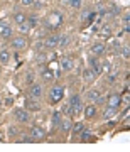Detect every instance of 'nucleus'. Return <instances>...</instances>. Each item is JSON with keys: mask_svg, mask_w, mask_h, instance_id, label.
Wrapping results in <instances>:
<instances>
[{"mask_svg": "<svg viewBox=\"0 0 130 152\" xmlns=\"http://www.w3.org/2000/svg\"><path fill=\"white\" fill-rule=\"evenodd\" d=\"M12 48L15 51H20V49H26L27 48V39L26 37H15L12 41Z\"/></svg>", "mask_w": 130, "mask_h": 152, "instance_id": "nucleus-5", "label": "nucleus"}, {"mask_svg": "<svg viewBox=\"0 0 130 152\" xmlns=\"http://www.w3.org/2000/svg\"><path fill=\"white\" fill-rule=\"evenodd\" d=\"M27 24H29V27H31V29H34V27H36V26H37V17H29V19H27Z\"/></svg>", "mask_w": 130, "mask_h": 152, "instance_id": "nucleus-24", "label": "nucleus"}, {"mask_svg": "<svg viewBox=\"0 0 130 152\" xmlns=\"http://www.w3.org/2000/svg\"><path fill=\"white\" fill-rule=\"evenodd\" d=\"M59 124H61V115L56 112V113L53 115V125L56 127V125H59Z\"/></svg>", "mask_w": 130, "mask_h": 152, "instance_id": "nucleus-27", "label": "nucleus"}, {"mask_svg": "<svg viewBox=\"0 0 130 152\" xmlns=\"http://www.w3.org/2000/svg\"><path fill=\"white\" fill-rule=\"evenodd\" d=\"M0 36L4 39H9V37H12V27L10 26H0Z\"/></svg>", "mask_w": 130, "mask_h": 152, "instance_id": "nucleus-14", "label": "nucleus"}, {"mask_svg": "<svg viewBox=\"0 0 130 152\" xmlns=\"http://www.w3.org/2000/svg\"><path fill=\"white\" fill-rule=\"evenodd\" d=\"M61 129H63V132H69L71 130V120L69 118H66L61 122Z\"/></svg>", "mask_w": 130, "mask_h": 152, "instance_id": "nucleus-22", "label": "nucleus"}, {"mask_svg": "<svg viewBox=\"0 0 130 152\" xmlns=\"http://www.w3.org/2000/svg\"><path fill=\"white\" fill-rule=\"evenodd\" d=\"M26 80H27L29 85H31V83H34V75H32V73H29V75L26 76Z\"/></svg>", "mask_w": 130, "mask_h": 152, "instance_id": "nucleus-34", "label": "nucleus"}, {"mask_svg": "<svg viewBox=\"0 0 130 152\" xmlns=\"http://www.w3.org/2000/svg\"><path fill=\"white\" fill-rule=\"evenodd\" d=\"M68 105L73 108V112H81L83 110V102H81V98H80V95H73L69 98V103Z\"/></svg>", "mask_w": 130, "mask_h": 152, "instance_id": "nucleus-3", "label": "nucleus"}, {"mask_svg": "<svg viewBox=\"0 0 130 152\" xmlns=\"http://www.w3.org/2000/svg\"><path fill=\"white\" fill-rule=\"evenodd\" d=\"M42 61H46V56L39 54V56H37V63H42Z\"/></svg>", "mask_w": 130, "mask_h": 152, "instance_id": "nucleus-37", "label": "nucleus"}, {"mask_svg": "<svg viewBox=\"0 0 130 152\" xmlns=\"http://www.w3.org/2000/svg\"><path fill=\"white\" fill-rule=\"evenodd\" d=\"M61 24H63V14H61V12H51L49 17L46 19V26H47V29H51V31L61 27Z\"/></svg>", "mask_w": 130, "mask_h": 152, "instance_id": "nucleus-1", "label": "nucleus"}, {"mask_svg": "<svg viewBox=\"0 0 130 152\" xmlns=\"http://www.w3.org/2000/svg\"><path fill=\"white\" fill-rule=\"evenodd\" d=\"M88 100H91L93 103H103V96L100 91H95V90H91V91H88Z\"/></svg>", "mask_w": 130, "mask_h": 152, "instance_id": "nucleus-8", "label": "nucleus"}, {"mask_svg": "<svg viewBox=\"0 0 130 152\" xmlns=\"http://www.w3.org/2000/svg\"><path fill=\"white\" fill-rule=\"evenodd\" d=\"M95 76H96V75H95L90 68H86V69L83 71V80H85L86 83H93V81H95Z\"/></svg>", "mask_w": 130, "mask_h": 152, "instance_id": "nucleus-15", "label": "nucleus"}, {"mask_svg": "<svg viewBox=\"0 0 130 152\" xmlns=\"http://www.w3.org/2000/svg\"><path fill=\"white\" fill-rule=\"evenodd\" d=\"M53 71L51 69H47V68H46V69H42V78L44 80H46V81H51V80H53Z\"/></svg>", "mask_w": 130, "mask_h": 152, "instance_id": "nucleus-23", "label": "nucleus"}, {"mask_svg": "<svg viewBox=\"0 0 130 152\" xmlns=\"http://www.w3.org/2000/svg\"><path fill=\"white\" fill-rule=\"evenodd\" d=\"M26 108H29L31 112H37V110H41V103H39L37 100L29 98L27 102H26Z\"/></svg>", "mask_w": 130, "mask_h": 152, "instance_id": "nucleus-9", "label": "nucleus"}, {"mask_svg": "<svg viewBox=\"0 0 130 152\" xmlns=\"http://www.w3.org/2000/svg\"><path fill=\"white\" fill-rule=\"evenodd\" d=\"M17 134V129L15 127H10V129H9V135H15Z\"/></svg>", "mask_w": 130, "mask_h": 152, "instance_id": "nucleus-36", "label": "nucleus"}, {"mask_svg": "<svg viewBox=\"0 0 130 152\" xmlns=\"http://www.w3.org/2000/svg\"><path fill=\"white\" fill-rule=\"evenodd\" d=\"M69 5L73 9H80L81 7V0H69Z\"/></svg>", "mask_w": 130, "mask_h": 152, "instance_id": "nucleus-29", "label": "nucleus"}, {"mask_svg": "<svg viewBox=\"0 0 130 152\" xmlns=\"http://www.w3.org/2000/svg\"><path fill=\"white\" fill-rule=\"evenodd\" d=\"M19 140H20V142H24V144H31V142H34V140H32V137H27V135L20 137Z\"/></svg>", "mask_w": 130, "mask_h": 152, "instance_id": "nucleus-30", "label": "nucleus"}, {"mask_svg": "<svg viewBox=\"0 0 130 152\" xmlns=\"http://www.w3.org/2000/svg\"><path fill=\"white\" fill-rule=\"evenodd\" d=\"M90 139H91V132H88V130L83 132V130H81V140H83V142H88Z\"/></svg>", "mask_w": 130, "mask_h": 152, "instance_id": "nucleus-25", "label": "nucleus"}, {"mask_svg": "<svg viewBox=\"0 0 130 152\" xmlns=\"http://www.w3.org/2000/svg\"><path fill=\"white\" fill-rule=\"evenodd\" d=\"M120 103H122V98H120V95H110V96H108V107L118 108Z\"/></svg>", "mask_w": 130, "mask_h": 152, "instance_id": "nucleus-10", "label": "nucleus"}, {"mask_svg": "<svg viewBox=\"0 0 130 152\" xmlns=\"http://www.w3.org/2000/svg\"><path fill=\"white\" fill-rule=\"evenodd\" d=\"M123 31H125V32H130V26H129V24H125V27H123Z\"/></svg>", "mask_w": 130, "mask_h": 152, "instance_id": "nucleus-39", "label": "nucleus"}, {"mask_svg": "<svg viewBox=\"0 0 130 152\" xmlns=\"http://www.w3.org/2000/svg\"><path fill=\"white\" fill-rule=\"evenodd\" d=\"M108 83H115V75H110L108 76Z\"/></svg>", "mask_w": 130, "mask_h": 152, "instance_id": "nucleus-38", "label": "nucleus"}, {"mask_svg": "<svg viewBox=\"0 0 130 152\" xmlns=\"http://www.w3.org/2000/svg\"><path fill=\"white\" fill-rule=\"evenodd\" d=\"M63 95H64V90L61 86H54L53 90H51V93H49V100H51V103H58L61 98H63Z\"/></svg>", "mask_w": 130, "mask_h": 152, "instance_id": "nucleus-2", "label": "nucleus"}, {"mask_svg": "<svg viewBox=\"0 0 130 152\" xmlns=\"http://www.w3.org/2000/svg\"><path fill=\"white\" fill-rule=\"evenodd\" d=\"M81 130H83V122H78V124H74V127H73V132H74V134H80Z\"/></svg>", "mask_w": 130, "mask_h": 152, "instance_id": "nucleus-28", "label": "nucleus"}, {"mask_svg": "<svg viewBox=\"0 0 130 152\" xmlns=\"http://www.w3.org/2000/svg\"><path fill=\"white\" fill-rule=\"evenodd\" d=\"M73 66L74 64H73V59H71V58H63V59H61V68L64 71H71Z\"/></svg>", "mask_w": 130, "mask_h": 152, "instance_id": "nucleus-16", "label": "nucleus"}, {"mask_svg": "<svg viewBox=\"0 0 130 152\" xmlns=\"http://www.w3.org/2000/svg\"><path fill=\"white\" fill-rule=\"evenodd\" d=\"M115 115H117V108H113V107H108V108L105 110V115H103V117L108 120V118H112V117H115Z\"/></svg>", "mask_w": 130, "mask_h": 152, "instance_id": "nucleus-20", "label": "nucleus"}, {"mask_svg": "<svg viewBox=\"0 0 130 152\" xmlns=\"http://www.w3.org/2000/svg\"><path fill=\"white\" fill-rule=\"evenodd\" d=\"M44 93V88L41 86V85H34L31 86V90H29V95H31V98H41Z\"/></svg>", "mask_w": 130, "mask_h": 152, "instance_id": "nucleus-7", "label": "nucleus"}, {"mask_svg": "<svg viewBox=\"0 0 130 152\" xmlns=\"http://www.w3.org/2000/svg\"><path fill=\"white\" fill-rule=\"evenodd\" d=\"M102 69H103V71H107V73H110V71H112V64H110V63H103Z\"/></svg>", "mask_w": 130, "mask_h": 152, "instance_id": "nucleus-32", "label": "nucleus"}, {"mask_svg": "<svg viewBox=\"0 0 130 152\" xmlns=\"http://www.w3.org/2000/svg\"><path fill=\"white\" fill-rule=\"evenodd\" d=\"M95 113H96V107H95V105H88V107H85V117H86V118L95 117Z\"/></svg>", "mask_w": 130, "mask_h": 152, "instance_id": "nucleus-17", "label": "nucleus"}, {"mask_svg": "<svg viewBox=\"0 0 130 152\" xmlns=\"http://www.w3.org/2000/svg\"><path fill=\"white\" fill-rule=\"evenodd\" d=\"M20 2H22V5H26V7H29V5L34 4V0H20Z\"/></svg>", "mask_w": 130, "mask_h": 152, "instance_id": "nucleus-35", "label": "nucleus"}, {"mask_svg": "<svg viewBox=\"0 0 130 152\" xmlns=\"http://www.w3.org/2000/svg\"><path fill=\"white\" fill-rule=\"evenodd\" d=\"M122 56H123L125 59H129L130 58V48L129 46H123V48H122Z\"/></svg>", "mask_w": 130, "mask_h": 152, "instance_id": "nucleus-26", "label": "nucleus"}, {"mask_svg": "<svg viewBox=\"0 0 130 152\" xmlns=\"http://www.w3.org/2000/svg\"><path fill=\"white\" fill-rule=\"evenodd\" d=\"M14 20L20 26V24H24V22L27 20V17H26V14H24V12H15V14H14Z\"/></svg>", "mask_w": 130, "mask_h": 152, "instance_id": "nucleus-18", "label": "nucleus"}, {"mask_svg": "<svg viewBox=\"0 0 130 152\" xmlns=\"http://www.w3.org/2000/svg\"><path fill=\"white\" fill-rule=\"evenodd\" d=\"M64 113H68V115H73L74 112H73V108H71L69 105H66V107H64Z\"/></svg>", "mask_w": 130, "mask_h": 152, "instance_id": "nucleus-33", "label": "nucleus"}, {"mask_svg": "<svg viewBox=\"0 0 130 152\" xmlns=\"http://www.w3.org/2000/svg\"><path fill=\"white\" fill-rule=\"evenodd\" d=\"M31 137H32V140L41 142V140H44V137H46V130L41 129V127H32V129H31Z\"/></svg>", "mask_w": 130, "mask_h": 152, "instance_id": "nucleus-4", "label": "nucleus"}, {"mask_svg": "<svg viewBox=\"0 0 130 152\" xmlns=\"http://www.w3.org/2000/svg\"><path fill=\"white\" fill-rule=\"evenodd\" d=\"M15 120L20 122V124H27L29 120H31V115L26 110H15Z\"/></svg>", "mask_w": 130, "mask_h": 152, "instance_id": "nucleus-6", "label": "nucleus"}, {"mask_svg": "<svg viewBox=\"0 0 130 152\" xmlns=\"http://www.w3.org/2000/svg\"><path fill=\"white\" fill-rule=\"evenodd\" d=\"M69 41H71L69 36H59V44H58V46H61V48H66V46L69 44Z\"/></svg>", "mask_w": 130, "mask_h": 152, "instance_id": "nucleus-21", "label": "nucleus"}, {"mask_svg": "<svg viewBox=\"0 0 130 152\" xmlns=\"http://www.w3.org/2000/svg\"><path fill=\"white\" fill-rule=\"evenodd\" d=\"M58 44H59V36H51V37L46 39L44 46H46V48H49V49H53V48H56Z\"/></svg>", "mask_w": 130, "mask_h": 152, "instance_id": "nucleus-12", "label": "nucleus"}, {"mask_svg": "<svg viewBox=\"0 0 130 152\" xmlns=\"http://www.w3.org/2000/svg\"><path fill=\"white\" fill-rule=\"evenodd\" d=\"M90 64H91V71L93 73H95V75H102V64H100V63H98V59L96 58H91V59H90Z\"/></svg>", "mask_w": 130, "mask_h": 152, "instance_id": "nucleus-13", "label": "nucleus"}, {"mask_svg": "<svg viewBox=\"0 0 130 152\" xmlns=\"http://www.w3.org/2000/svg\"><path fill=\"white\" fill-rule=\"evenodd\" d=\"M19 29H20L22 32H27V31H29V29H31V27H29L27 20H26V22H24V24H20V27H19Z\"/></svg>", "mask_w": 130, "mask_h": 152, "instance_id": "nucleus-31", "label": "nucleus"}, {"mask_svg": "<svg viewBox=\"0 0 130 152\" xmlns=\"http://www.w3.org/2000/svg\"><path fill=\"white\" fill-rule=\"evenodd\" d=\"M103 53H105V44L103 42H95L91 46V54L100 56V54H103Z\"/></svg>", "mask_w": 130, "mask_h": 152, "instance_id": "nucleus-11", "label": "nucleus"}, {"mask_svg": "<svg viewBox=\"0 0 130 152\" xmlns=\"http://www.w3.org/2000/svg\"><path fill=\"white\" fill-rule=\"evenodd\" d=\"M9 59H10V53H9L7 49H2V51H0V63L5 64V63H9Z\"/></svg>", "mask_w": 130, "mask_h": 152, "instance_id": "nucleus-19", "label": "nucleus"}]
</instances>
